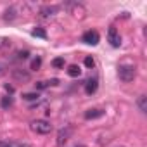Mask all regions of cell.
I'll list each match as a JSON object with an SVG mask.
<instances>
[{"instance_id":"obj_18","label":"cell","mask_w":147,"mask_h":147,"mask_svg":"<svg viewBox=\"0 0 147 147\" xmlns=\"http://www.w3.org/2000/svg\"><path fill=\"white\" fill-rule=\"evenodd\" d=\"M52 66H54L55 69H59V67H64V57H55V59L52 61Z\"/></svg>"},{"instance_id":"obj_8","label":"cell","mask_w":147,"mask_h":147,"mask_svg":"<svg viewBox=\"0 0 147 147\" xmlns=\"http://www.w3.org/2000/svg\"><path fill=\"white\" fill-rule=\"evenodd\" d=\"M107 40H109V43H111L113 47H119V45H121V36H119V33H118L116 28H109V31H107Z\"/></svg>"},{"instance_id":"obj_10","label":"cell","mask_w":147,"mask_h":147,"mask_svg":"<svg viewBox=\"0 0 147 147\" xmlns=\"http://www.w3.org/2000/svg\"><path fill=\"white\" fill-rule=\"evenodd\" d=\"M100 116H104V111L102 109H88L85 113V119H97Z\"/></svg>"},{"instance_id":"obj_17","label":"cell","mask_w":147,"mask_h":147,"mask_svg":"<svg viewBox=\"0 0 147 147\" xmlns=\"http://www.w3.org/2000/svg\"><path fill=\"white\" fill-rule=\"evenodd\" d=\"M23 99H24V100H30V102H31V100H38V99H40V94H38V92H31V94H23Z\"/></svg>"},{"instance_id":"obj_5","label":"cell","mask_w":147,"mask_h":147,"mask_svg":"<svg viewBox=\"0 0 147 147\" xmlns=\"http://www.w3.org/2000/svg\"><path fill=\"white\" fill-rule=\"evenodd\" d=\"M71 135H73V128H71V126H66V128L59 130V133H57V145L62 147V145L71 138Z\"/></svg>"},{"instance_id":"obj_20","label":"cell","mask_w":147,"mask_h":147,"mask_svg":"<svg viewBox=\"0 0 147 147\" xmlns=\"http://www.w3.org/2000/svg\"><path fill=\"white\" fill-rule=\"evenodd\" d=\"M16 55H18V59H28V57H30V52H28V50H21V52H18Z\"/></svg>"},{"instance_id":"obj_21","label":"cell","mask_w":147,"mask_h":147,"mask_svg":"<svg viewBox=\"0 0 147 147\" xmlns=\"http://www.w3.org/2000/svg\"><path fill=\"white\" fill-rule=\"evenodd\" d=\"M85 66H87V67H94V66H95L94 57H85Z\"/></svg>"},{"instance_id":"obj_9","label":"cell","mask_w":147,"mask_h":147,"mask_svg":"<svg viewBox=\"0 0 147 147\" xmlns=\"http://www.w3.org/2000/svg\"><path fill=\"white\" fill-rule=\"evenodd\" d=\"M97 87H99V80H97V78H90V80L85 83V92H87L88 95H92V94L97 92Z\"/></svg>"},{"instance_id":"obj_23","label":"cell","mask_w":147,"mask_h":147,"mask_svg":"<svg viewBox=\"0 0 147 147\" xmlns=\"http://www.w3.org/2000/svg\"><path fill=\"white\" fill-rule=\"evenodd\" d=\"M4 73H5V66H4L2 62H0V76H2V75H4Z\"/></svg>"},{"instance_id":"obj_2","label":"cell","mask_w":147,"mask_h":147,"mask_svg":"<svg viewBox=\"0 0 147 147\" xmlns=\"http://www.w3.org/2000/svg\"><path fill=\"white\" fill-rule=\"evenodd\" d=\"M135 75H137V71H135V66H119V69H118V76H119V80L121 82H125V83H128V82H131L133 78H135Z\"/></svg>"},{"instance_id":"obj_4","label":"cell","mask_w":147,"mask_h":147,"mask_svg":"<svg viewBox=\"0 0 147 147\" xmlns=\"http://www.w3.org/2000/svg\"><path fill=\"white\" fill-rule=\"evenodd\" d=\"M99 40H100V36H99V33H97L95 30L85 31V33H83V36H82V42H85L87 45H97V43H99Z\"/></svg>"},{"instance_id":"obj_16","label":"cell","mask_w":147,"mask_h":147,"mask_svg":"<svg viewBox=\"0 0 147 147\" xmlns=\"http://www.w3.org/2000/svg\"><path fill=\"white\" fill-rule=\"evenodd\" d=\"M31 35H33V36H38V38H47V31H45L43 28H35V30L31 31Z\"/></svg>"},{"instance_id":"obj_26","label":"cell","mask_w":147,"mask_h":147,"mask_svg":"<svg viewBox=\"0 0 147 147\" xmlns=\"http://www.w3.org/2000/svg\"><path fill=\"white\" fill-rule=\"evenodd\" d=\"M75 147H83V145H75Z\"/></svg>"},{"instance_id":"obj_7","label":"cell","mask_w":147,"mask_h":147,"mask_svg":"<svg viewBox=\"0 0 147 147\" xmlns=\"http://www.w3.org/2000/svg\"><path fill=\"white\" fill-rule=\"evenodd\" d=\"M57 12H59V7H55V5H45V7L40 9V18H43V19H52V18H55Z\"/></svg>"},{"instance_id":"obj_1","label":"cell","mask_w":147,"mask_h":147,"mask_svg":"<svg viewBox=\"0 0 147 147\" xmlns=\"http://www.w3.org/2000/svg\"><path fill=\"white\" fill-rule=\"evenodd\" d=\"M31 130L35 133H40V135H47L52 131V125L47 121V119H35L31 121Z\"/></svg>"},{"instance_id":"obj_19","label":"cell","mask_w":147,"mask_h":147,"mask_svg":"<svg viewBox=\"0 0 147 147\" xmlns=\"http://www.w3.org/2000/svg\"><path fill=\"white\" fill-rule=\"evenodd\" d=\"M47 87H50L49 82H36V83H35V88H36V90H43V88H47Z\"/></svg>"},{"instance_id":"obj_15","label":"cell","mask_w":147,"mask_h":147,"mask_svg":"<svg viewBox=\"0 0 147 147\" xmlns=\"http://www.w3.org/2000/svg\"><path fill=\"white\" fill-rule=\"evenodd\" d=\"M12 102H14V100H12V97H9V95H7V97H2V100H0V106H2L4 109H9V107L12 106Z\"/></svg>"},{"instance_id":"obj_25","label":"cell","mask_w":147,"mask_h":147,"mask_svg":"<svg viewBox=\"0 0 147 147\" xmlns=\"http://www.w3.org/2000/svg\"><path fill=\"white\" fill-rule=\"evenodd\" d=\"M5 90H7V92H9V94H12V92H14V88H12V87H11V85H5Z\"/></svg>"},{"instance_id":"obj_12","label":"cell","mask_w":147,"mask_h":147,"mask_svg":"<svg viewBox=\"0 0 147 147\" xmlns=\"http://www.w3.org/2000/svg\"><path fill=\"white\" fill-rule=\"evenodd\" d=\"M16 7H9L7 11H5V16H4V19L7 21V23H12L14 19H16Z\"/></svg>"},{"instance_id":"obj_22","label":"cell","mask_w":147,"mask_h":147,"mask_svg":"<svg viewBox=\"0 0 147 147\" xmlns=\"http://www.w3.org/2000/svg\"><path fill=\"white\" fill-rule=\"evenodd\" d=\"M12 147H31L30 144H21V142H16V144H12Z\"/></svg>"},{"instance_id":"obj_6","label":"cell","mask_w":147,"mask_h":147,"mask_svg":"<svg viewBox=\"0 0 147 147\" xmlns=\"http://www.w3.org/2000/svg\"><path fill=\"white\" fill-rule=\"evenodd\" d=\"M12 78H14L16 82L26 83V82L31 80V75H30V71H26V69H14V71H12Z\"/></svg>"},{"instance_id":"obj_14","label":"cell","mask_w":147,"mask_h":147,"mask_svg":"<svg viewBox=\"0 0 147 147\" xmlns=\"http://www.w3.org/2000/svg\"><path fill=\"white\" fill-rule=\"evenodd\" d=\"M40 66H42V57H40V55L33 57V59H31V64H30V69L36 71V69H40Z\"/></svg>"},{"instance_id":"obj_11","label":"cell","mask_w":147,"mask_h":147,"mask_svg":"<svg viewBox=\"0 0 147 147\" xmlns=\"http://www.w3.org/2000/svg\"><path fill=\"white\" fill-rule=\"evenodd\" d=\"M67 75H69L71 78H76V76H80V75H82V69H80V66H76V64H71V66L67 67Z\"/></svg>"},{"instance_id":"obj_24","label":"cell","mask_w":147,"mask_h":147,"mask_svg":"<svg viewBox=\"0 0 147 147\" xmlns=\"http://www.w3.org/2000/svg\"><path fill=\"white\" fill-rule=\"evenodd\" d=\"M0 147H12V144H7V142H0Z\"/></svg>"},{"instance_id":"obj_13","label":"cell","mask_w":147,"mask_h":147,"mask_svg":"<svg viewBox=\"0 0 147 147\" xmlns=\"http://www.w3.org/2000/svg\"><path fill=\"white\" fill-rule=\"evenodd\" d=\"M137 106H138L140 113H147V97H145V95H140V97H138Z\"/></svg>"},{"instance_id":"obj_3","label":"cell","mask_w":147,"mask_h":147,"mask_svg":"<svg viewBox=\"0 0 147 147\" xmlns=\"http://www.w3.org/2000/svg\"><path fill=\"white\" fill-rule=\"evenodd\" d=\"M64 7H66L73 16H75V18H83V16L87 14V9H85L82 4H78V2H66Z\"/></svg>"}]
</instances>
